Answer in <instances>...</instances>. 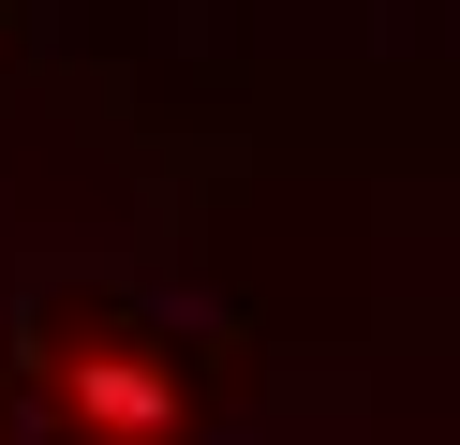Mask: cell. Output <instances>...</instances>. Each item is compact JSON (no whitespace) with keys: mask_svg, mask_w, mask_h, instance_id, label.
<instances>
[{"mask_svg":"<svg viewBox=\"0 0 460 445\" xmlns=\"http://www.w3.org/2000/svg\"><path fill=\"white\" fill-rule=\"evenodd\" d=\"M193 342L134 297H45L31 312V431L45 445H193Z\"/></svg>","mask_w":460,"mask_h":445,"instance_id":"1","label":"cell"}]
</instances>
